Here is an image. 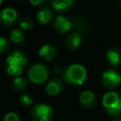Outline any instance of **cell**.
I'll return each mask as SVG.
<instances>
[{"mask_svg":"<svg viewBox=\"0 0 121 121\" xmlns=\"http://www.w3.org/2000/svg\"><path fill=\"white\" fill-rule=\"evenodd\" d=\"M28 60L26 56L20 50H13L9 53L5 60V71L9 76H21L27 67Z\"/></svg>","mask_w":121,"mask_h":121,"instance_id":"cell-1","label":"cell"},{"mask_svg":"<svg viewBox=\"0 0 121 121\" xmlns=\"http://www.w3.org/2000/svg\"><path fill=\"white\" fill-rule=\"evenodd\" d=\"M63 80L71 86L82 85L87 78V71L85 67L79 63H73L64 68L62 71Z\"/></svg>","mask_w":121,"mask_h":121,"instance_id":"cell-2","label":"cell"},{"mask_svg":"<svg viewBox=\"0 0 121 121\" xmlns=\"http://www.w3.org/2000/svg\"><path fill=\"white\" fill-rule=\"evenodd\" d=\"M104 112L112 117L121 115V94L116 91H109L104 94L101 100Z\"/></svg>","mask_w":121,"mask_h":121,"instance_id":"cell-3","label":"cell"},{"mask_svg":"<svg viewBox=\"0 0 121 121\" xmlns=\"http://www.w3.org/2000/svg\"><path fill=\"white\" fill-rule=\"evenodd\" d=\"M49 76L48 67L41 62L32 64L27 71V78L33 84H43Z\"/></svg>","mask_w":121,"mask_h":121,"instance_id":"cell-4","label":"cell"},{"mask_svg":"<svg viewBox=\"0 0 121 121\" xmlns=\"http://www.w3.org/2000/svg\"><path fill=\"white\" fill-rule=\"evenodd\" d=\"M30 115L34 121H51L54 116V112L49 105L38 103L32 107Z\"/></svg>","mask_w":121,"mask_h":121,"instance_id":"cell-5","label":"cell"},{"mask_svg":"<svg viewBox=\"0 0 121 121\" xmlns=\"http://www.w3.org/2000/svg\"><path fill=\"white\" fill-rule=\"evenodd\" d=\"M120 82H121V76L116 70L111 68L105 70L102 73L101 83L105 89L109 91H112L120 84Z\"/></svg>","mask_w":121,"mask_h":121,"instance_id":"cell-6","label":"cell"},{"mask_svg":"<svg viewBox=\"0 0 121 121\" xmlns=\"http://www.w3.org/2000/svg\"><path fill=\"white\" fill-rule=\"evenodd\" d=\"M18 13L17 11L10 8H4L0 12V24L4 27H11L18 22Z\"/></svg>","mask_w":121,"mask_h":121,"instance_id":"cell-7","label":"cell"},{"mask_svg":"<svg viewBox=\"0 0 121 121\" xmlns=\"http://www.w3.org/2000/svg\"><path fill=\"white\" fill-rule=\"evenodd\" d=\"M53 26L57 32L64 34L73 29V22L65 15H58L53 21Z\"/></svg>","mask_w":121,"mask_h":121,"instance_id":"cell-8","label":"cell"},{"mask_svg":"<svg viewBox=\"0 0 121 121\" xmlns=\"http://www.w3.org/2000/svg\"><path fill=\"white\" fill-rule=\"evenodd\" d=\"M78 100L80 105L85 109H93L96 105L97 101L95 95L90 90H85L81 92L78 96Z\"/></svg>","mask_w":121,"mask_h":121,"instance_id":"cell-9","label":"cell"},{"mask_svg":"<svg viewBox=\"0 0 121 121\" xmlns=\"http://www.w3.org/2000/svg\"><path fill=\"white\" fill-rule=\"evenodd\" d=\"M57 53H58V50L56 46L51 43L43 44L38 50L39 57L45 61H50L51 60H53L57 56Z\"/></svg>","mask_w":121,"mask_h":121,"instance_id":"cell-10","label":"cell"},{"mask_svg":"<svg viewBox=\"0 0 121 121\" xmlns=\"http://www.w3.org/2000/svg\"><path fill=\"white\" fill-rule=\"evenodd\" d=\"M106 59L110 65L113 68L118 67L121 62V49L117 46H112L106 51Z\"/></svg>","mask_w":121,"mask_h":121,"instance_id":"cell-11","label":"cell"},{"mask_svg":"<svg viewBox=\"0 0 121 121\" xmlns=\"http://www.w3.org/2000/svg\"><path fill=\"white\" fill-rule=\"evenodd\" d=\"M63 88V82L61 79L58 78H54L52 79H50L46 85H45V92L48 95L50 96H55L58 95Z\"/></svg>","mask_w":121,"mask_h":121,"instance_id":"cell-12","label":"cell"},{"mask_svg":"<svg viewBox=\"0 0 121 121\" xmlns=\"http://www.w3.org/2000/svg\"><path fill=\"white\" fill-rule=\"evenodd\" d=\"M82 41V34L77 31L71 32L65 40V45L69 50L75 51L79 48Z\"/></svg>","mask_w":121,"mask_h":121,"instance_id":"cell-13","label":"cell"},{"mask_svg":"<svg viewBox=\"0 0 121 121\" xmlns=\"http://www.w3.org/2000/svg\"><path fill=\"white\" fill-rule=\"evenodd\" d=\"M54 17V13L51 8L43 7L41 8L36 13V19L41 25H47L49 24Z\"/></svg>","mask_w":121,"mask_h":121,"instance_id":"cell-14","label":"cell"},{"mask_svg":"<svg viewBox=\"0 0 121 121\" xmlns=\"http://www.w3.org/2000/svg\"><path fill=\"white\" fill-rule=\"evenodd\" d=\"M51 7L58 12H64L69 10L75 4V0H51Z\"/></svg>","mask_w":121,"mask_h":121,"instance_id":"cell-15","label":"cell"},{"mask_svg":"<svg viewBox=\"0 0 121 121\" xmlns=\"http://www.w3.org/2000/svg\"><path fill=\"white\" fill-rule=\"evenodd\" d=\"M73 30L79 32L80 34H85L89 30V24L88 22L79 16H77L73 19Z\"/></svg>","mask_w":121,"mask_h":121,"instance_id":"cell-16","label":"cell"},{"mask_svg":"<svg viewBox=\"0 0 121 121\" xmlns=\"http://www.w3.org/2000/svg\"><path fill=\"white\" fill-rule=\"evenodd\" d=\"M27 86V81L26 79L22 77V76H17L14 77L12 80V89L16 92H22L24 91Z\"/></svg>","mask_w":121,"mask_h":121,"instance_id":"cell-17","label":"cell"},{"mask_svg":"<svg viewBox=\"0 0 121 121\" xmlns=\"http://www.w3.org/2000/svg\"><path fill=\"white\" fill-rule=\"evenodd\" d=\"M24 32L21 28H14L9 33L10 41L15 44H20L24 41Z\"/></svg>","mask_w":121,"mask_h":121,"instance_id":"cell-18","label":"cell"},{"mask_svg":"<svg viewBox=\"0 0 121 121\" xmlns=\"http://www.w3.org/2000/svg\"><path fill=\"white\" fill-rule=\"evenodd\" d=\"M18 23H19V27L23 31H29L34 26L33 21L31 19H29V18H26V17H25L23 19H20L18 21Z\"/></svg>","mask_w":121,"mask_h":121,"instance_id":"cell-19","label":"cell"},{"mask_svg":"<svg viewBox=\"0 0 121 121\" xmlns=\"http://www.w3.org/2000/svg\"><path fill=\"white\" fill-rule=\"evenodd\" d=\"M19 102L22 106H25V107H28V106H31L33 104V99L31 97L30 95L28 94H23L19 96Z\"/></svg>","mask_w":121,"mask_h":121,"instance_id":"cell-20","label":"cell"},{"mask_svg":"<svg viewBox=\"0 0 121 121\" xmlns=\"http://www.w3.org/2000/svg\"><path fill=\"white\" fill-rule=\"evenodd\" d=\"M9 49V43L4 36L0 37V53L2 55H5Z\"/></svg>","mask_w":121,"mask_h":121,"instance_id":"cell-21","label":"cell"},{"mask_svg":"<svg viewBox=\"0 0 121 121\" xmlns=\"http://www.w3.org/2000/svg\"><path fill=\"white\" fill-rule=\"evenodd\" d=\"M2 121H20V117L16 112H9L4 115Z\"/></svg>","mask_w":121,"mask_h":121,"instance_id":"cell-22","label":"cell"},{"mask_svg":"<svg viewBox=\"0 0 121 121\" xmlns=\"http://www.w3.org/2000/svg\"><path fill=\"white\" fill-rule=\"evenodd\" d=\"M29 2H30V4L32 6L40 7V6H43L46 2V0H29Z\"/></svg>","mask_w":121,"mask_h":121,"instance_id":"cell-23","label":"cell"},{"mask_svg":"<svg viewBox=\"0 0 121 121\" xmlns=\"http://www.w3.org/2000/svg\"><path fill=\"white\" fill-rule=\"evenodd\" d=\"M53 71H54L55 74H60V72H61V67H60V66H55V67L53 68Z\"/></svg>","mask_w":121,"mask_h":121,"instance_id":"cell-24","label":"cell"},{"mask_svg":"<svg viewBox=\"0 0 121 121\" xmlns=\"http://www.w3.org/2000/svg\"><path fill=\"white\" fill-rule=\"evenodd\" d=\"M112 121H121V118H119V117H113V119Z\"/></svg>","mask_w":121,"mask_h":121,"instance_id":"cell-25","label":"cell"},{"mask_svg":"<svg viewBox=\"0 0 121 121\" xmlns=\"http://www.w3.org/2000/svg\"><path fill=\"white\" fill-rule=\"evenodd\" d=\"M119 8H120V11H121V0H120V3H119Z\"/></svg>","mask_w":121,"mask_h":121,"instance_id":"cell-26","label":"cell"},{"mask_svg":"<svg viewBox=\"0 0 121 121\" xmlns=\"http://www.w3.org/2000/svg\"><path fill=\"white\" fill-rule=\"evenodd\" d=\"M2 2H3V0H0V4H2Z\"/></svg>","mask_w":121,"mask_h":121,"instance_id":"cell-27","label":"cell"}]
</instances>
